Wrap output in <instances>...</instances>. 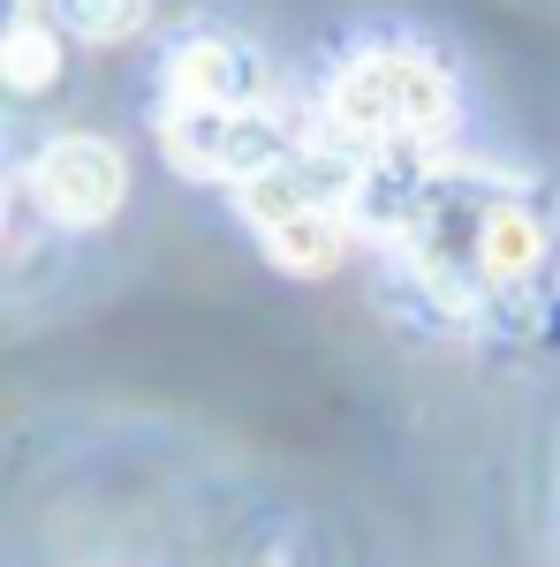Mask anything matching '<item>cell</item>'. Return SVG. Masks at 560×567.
Returning <instances> with one entry per match:
<instances>
[{"label": "cell", "mask_w": 560, "mask_h": 567, "mask_svg": "<svg viewBox=\"0 0 560 567\" xmlns=\"http://www.w3.org/2000/svg\"><path fill=\"white\" fill-rule=\"evenodd\" d=\"M447 130H455V84L417 45L356 53L326 84V114H318V136H334L356 159H371V152H439Z\"/></svg>", "instance_id": "1"}, {"label": "cell", "mask_w": 560, "mask_h": 567, "mask_svg": "<svg viewBox=\"0 0 560 567\" xmlns=\"http://www.w3.org/2000/svg\"><path fill=\"white\" fill-rule=\"evenodd\" d=\"M160 152L174 159V175L243 189L303 144L273 106H160Z\"/></svg>", "instance_id": "2"}, {"label": "cell", "mask_w": 560, "mask_h": 567, "mask_svg": "<svg viewBox=\"0 0 560 567\" xmlns=\"http://www.w3.org/2000/svg\"><path fill=\"white\" fill-rule=\"evenodd\" d=\"M31 205H39L53 227H106V219L130 205V159L114 136H91V130H69V136H45L39 159H31Z\"/></svg>", "instance_id": "3"}, {"label": "cell", "mask_w": 560, "mask_h": 567, "mask_svg": "<svg viewBox=\"0 0 560 567\" xmlns=\"http://www.w3.org/2000/svg\"><path fill=\"white\" fill-rule=\"evenodd\" d=\"M167 106H273V61L235 31H197L167 53Z\"/></svg>", "instance_id": "4"}, {"label": "cell", "mask_w": 560, "mask_h": 567, "mask_svg": "<svg viewBox=\"0 0 560 567\" xmlns=\"http://www.w3.org/2000/svg\"><path fill=\"white\" fill-rule=\"evenodd\" d=\"M258 250L288 280H326V272H342L348 250H356V219H348V205H334V197H310V205H288V213L258 219Z\"/></svg>", "instance_id": "5"}, {"label": "cell", "mask_w": 560, "mask_h": 567, "mask_svg": "<svg viewBox=\"0 0 560 567\" xmlns=\"http://www.w3.org/2000/svg\"><path fill=\"white\" fill-rule=\"evenodd\" d=\"M45 16L77 45H122L152 23V0H45Z\"/></svg>", "instance_id": "6"}, {"label": "cell", "mask_w": 560, "mask_h": 567, "mask_svg": "<svg viewBox=\"0 0 560 567\" xmlns=\"http://www.w3.org/2000/svg\"><path fill=\"white\" fill-rule=\"evenodd\" d=\"M61 23H23V31H16V39L0 45V84L8 91H23V99H39V91H53L61 84Z\"/></svg>", "instance_id": "7"}, {"label": "cell", "mask_w": 560, "mask_h": 567, "mask_svg": "<svg viewBox=\"0 0 560 567\" xmlns=\"http://www.w3.org/2000/svg\"><path fill=\"white\" fill-rule=\"evenodd\" d=\"M23 23H39V0H0V45L16 39Z\"/></svg>", "instance_id": "8"}, {"label": "cell", "mask_w": 560, "mask_h": 567, "mask_svg": "<svg viewBox=\"0 0 560 567\" xmlns=\"http://www.w3.org/2000/svg\"><path fill=\"white\" fill-rule=\"evenodd\" d=\"M0 227H8V182H0Z\"/></svg>", "instance_id": "9"}]
</instances>
